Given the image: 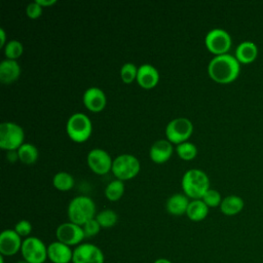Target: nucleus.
I'll use <instances>...</instances> for the list:
<instances>
[{"label": "nucleus", "mask_w": 263, "mask_h": 263, "mask_svg": "<svg viewBox=\"0 0 263 263\" xmlns=\"http://www.w3.org/2000/svg\"><path fill=\"white\" fill-rule=\"evenodd\" d=\"M240 66L235 57L224 53L215 55L209 63L208 72L210 77L222 84L230 83L235 80L239 74Z\"/></svg>", "instance_id": "1"}, {"label": "nucleus", "mask_w": 263, "mask_h": 263, "mask_svg": "<svg viewBox=\"0 0 263 263\" xmlns=\"http://www.w3.org/2000/svg\"><path fill=\"white\" fill-rule=\"evenodd\" d=\"M181 185L185 195L192 199H201L210 189V180L203 171L190 168L183 175Z\"/></svg>", "instance_id": "2"}, {"label": "nucleus", "mask_w": 263, "mask_h": 263, "mask_svg": "<svg viewBox=\"0 0 263 263\" xmlns=\"http://www.w3.org/2000/svg\"><path fill=\"white\" fill-rule=\"evenodd\" d=\"M68 217L70 222L79 226L96 218V204L93 200L85 195L74 197L68 205Z\"/></svg>", "instance_id": "3"}, {"label": "nucleus", "mask_w": 263, "mask_h": 263, "mask_svg": "<svg viewBox=\"0 0 263 263\" xmlns=\"http://www.w3.org/2000/svg\"><path fill=\"white\" fill-rule=\"evenodd\" d=\"M66 130L72 141L76 143H82L86 141L91 135V120L84 113H74L69 117L66 123Z\"/></svg>", "instance_id": "4"}, {"label": "nucleus", "mask_w": 263, "mask_h": 263, "mask_svg": "<svg viewBox=\"0 0 263 263\" xmlns=\"http://www.w3.org/2000/svg\"><path fill=\"white\" fill-rule=\"evenodd\" d=\"M24 129L17 123L6 121L0 124V147L3 150H17L24 144Z\"/></svg>", "instance_id": "5"}, {"label": "nucleus", "mask_w": 263, "mask_h": 263, "mask_svg": "<svg viewBox=\"0 0 263 263\" xmlns=\"http://www.w3.org/2000/svg\"><path fill=\"white\" fill-rule=\"evenodd\" d=\"M141 168L139 159L132 154H120L112 163V173L116 179L125 181L136 177Z\"/></svg>", "instance_id": "6"}, {"label": "nucleus", "mask_w": 263, "mask_h": 263, "mask_svg": "<svg viewBox=\"0 0 263 263\" xmlns=\"http://www.w3.org/2000/svg\"><path fill=\"white\" fill-rule=\"evenodd\" d=\"M193 124L186 117H178L171 120L165 127L166 140L172 144H181L186 142L192 135Z\"/></svg>", "instance_id": "7"}, {"label": "nucleus", "mask_w": 263, "mask_h": 263, "mask_svg": "<svg viewBox=\"0 0 263 263\" xmlns=\"http://www.w3.org/2000/svg\"><path fill=\"white\" fill-rule=\"evenodd\" d=\"M21 254L29 263H44L48 259L47 247L36 236H29L23 240Z\"/></svg>", "instance_id": "8"}, {"label": "nucleus", "mask_w": 263, "mask_h": 263, "mask_svg": "<svg viewBox=\"0 0 263 263\" xmlns=\"http://www.w3.org/2000/svg\"><path fill=\"white\" fill-rule=\"evenodd\" d=\"M206 48L214 54H224L231 47V37L229 33L223 29L215 28L209 31L204 38Z\"/></svg>", "instance_id": "9"}, {"label": "nucleus", "mask_w": 263, "mask_h": 263, "mask_svg": "<svg viewBox=\"0 0 263 263\" xmlns=\"http://www.w3.org/2000/svg\"><path fill=\"white\" fill-rule=\"evenodd\" d=\"M55 236L59 241L69 247L80 245L82 239L85 237L82 226L72 222H65L60 224L55 230Z\"/></svg>", "instance_id": "10"}, {"label": "nucleus", "mask_w": 263, "mask_h": 263, "mask_svg": "<svg viewBox=\"0 0 263 263\" xmlns=\"http://www.w3.org/2000/svg\"><path fill=\"white\" fill-rule=\"evenodd\" d=\"M86 161L89 168L98 175H105L112 170L113 160L110 154L101 148L91 149L87 153Z\"/></svg>", "instance_id": "11"}, {"label": "nucleus", "mask_w": 263, "mask_h": 263, "mask_svg": "<svg viewBox=\"0 0 263 263\" xmlns=\"http://www.w3.org/2000/svg\"><path fill=\"white\" fill-rule=\"evenodd\" d=\"M72 263H104V254L92 243H80L73 251Z\"/></svg>", "instance_id": "12"}, {"label": "nucleus", "mask_w": 263, "mask_h": 263, "mask_svg": "<svg viewBox=\"0 0 263 263\" xmlns=\"http://www.w3.org/2000/svg\"><path fill=\"white\" fill-rule=\"evenodd\" d=\"M23 240L14 229H5L0 234V253L2 256H13L22 249Z\"/></svg>", "instance_id": "13"}, {"label": "nucleus", "mask_w": 263, "mask_h": 263, "mask_svg": "<svg viewBox=\"0 0 263 263\" xmlns=\"http://www.w3.org/2000/svg\"><path fill=\"white\" fill-rule=\"evenodd\" d=\"M82 101L84 106L92 112H100L102 111L107 103L105 92L96 86L88 87L82 97Z\"/></svg>", "instance_id": "14"}, {"label": "nucleus", "mask_w": 263, "mask_h": 263, "mask_svg": "<svg viewBox=\"0 0 263 263\" xmlns=\"http://www.w3.org/2000/svg\"><path fill=\"white\" fill-rule=\"evenodd\" d=\"M47 258L52 263H69L72 262L73 251L69 246L57 240L47 247Z\"/></svg>", "instance_id": "15"}, {"label": "nucleus", "mask_w": 263, "mask_h": 263, "mask_svg": "<svg viewBox=\"0 0 263 263\" xmlns=\"http://www.w3.org/2000/svg\"><path fill=\"white\" fill-rule=\"evenodd\" d=\"M137 82L143 88H152L159 81V73L157 69L150 64H143L138 68Z\"/></svg>", "instance_id": "16"}, {"label": "nucleus", "mask_w": 263, "mask_h": 263, "mask_svg": "<svg viewBox=\"0 0 263 263\" xmlns=\"http://www.w3.org/2000/svg\"><path fill=\"white\" fill-rule=\"evenodd\" d=\"M173 154V145L168 140L160 139L154 142L150 148L149 155L155 163H163L167 161Z\"/></svg>", "instance_id": "17"}, {"label": "nucleus", "mask_w": 263, "mask_h": 263, "mask_svg": "<svg viewBox=\"0 0 263 263\" xmlns=\"http://www.w3.org/2000/svg\"><path fill=\"white\" fill-rule=\"evenodd\" d=\"M21 75V67L14 60L5 59L0 63V80L4 84L14 82Z\"/></svg>", "instance_id": "18"}, {"label": "nucleus", "mask_w": 263, "mask_h": 263, "mask_svg": "<svg viewBox=\"0 0 263 263\" xmlns=\"http://www.w3.org/2000/svg\"><path fill=\"white\" fill-rule=\"evenodd\" d=\"M189 202L190 201L187 195L181 194V193H175L167 198L165 208L171 215L181 216L186 214Z\"/></svg>", "instance_id": "19"}, {"label": "nucleus", "mask_w": 263, "mask_h": 263, "mask_svg": "<svg viewBox=\"0 0 263 263\" xmlns=\"http://www.w3.org/2000/svg\"><path fill=\"white\" fill-rule=\"evenodd\" d=\"M258 55V47L253 41H242L239 43L235 49V58L239 63L248 64L253 61Z\"/></svg>", "instance_id": "20"}, {"label": "nucleus", "mask_w": 263, "mask_h": 263, "mask_svg": "<svg viewBox=\"0 0 263 263\" xmlns=\"http://www.w3.org/2000/svg\"><path fill=\"white\" fill-rule=\"evenodd\" d=\"M209 213V206L203 202L202 199H192L187 208L186 215L192 221L203 220Z\"/></svg>", "instance_id": "21"}, {"label": "nucleus", "mask_w": 263, "mask_h": 263, "mask_svg": "<svg viewBox=\"0 0 263 263\" xmlns=\"http://www.w3.org/2000/svg\"><path fill=\"white\" fill-rule=\"evenodd\" d=\"M243 208V200L237 195H228L222 199L220 204L221 212L227 216H233L239 213Z\"/></svg>", "instance_id": "22"}, {"label": "nucleus", "mask_w": 263, "mask_h": 263, "mask_svg": "<svg viewBox=\"0 0 263 263\" xmlns=\"http://www.w3.org/2000/svg\"><path fill=\"white\" fill-rule=\"evenodd\" d=\"M18 159L25 164H33L38 158V150L31 143H24L17 149Z\"/></svg>", "instance_id": "23"}, {"label": "nucleus", "mask_w": 263, "mask_h": 263, "mask_svg": "<svg viewBox=\"0 0 263 263\" xmlns=\"http://www.w3.org/2000/svg\"><path fill=\"white\" fill-rule=\"evenodd\" d=\"M52 184L60 191H68L74 185V178L67 172H59L53 176Z\"/></svg>", "instance_id": "24"}, {"label": "nucleus", "mask_w": 263, "mask_h": 263, "mask_svg": "<svg viewBox=\"0 0 263 263\" xmlns=\"http://www.w3.org/2000/svg\"><path fill=\"white\" fill-rule=\"evenodd\" d=\"M123 193H124L123 181L118 179L111 181L105 188V196L111 201H116L120 199Z\"/></svg>", "instance_id": "25"}, {"label": "nucleus", "mask_w": 263, "mask_h": 263, "mask_svg": "<svg viewBox=\"0 0 263 263\" xmlns=\"http://www.w3.org/2000/svg\"><path fill=\"white\" fill-rule=\"evenodd\" d=\"M117 214L110 209L101 211L96 215V220L99 222L102 228H110L114 226L117 222Z\"/></svg>", "instance_id": "26"}, {"label": "nucleus", "mask_w": 263, "mask_h": 263, "mask_svg": "<svg viewBox=\"0 0 263 263\" xmlns=\"http://www.w3.org/2000/svg\"><path fill=\"white\" fill-rule=\"evenodd\" d=\"M176 151L180 158L184 160H191L197 154V147L193 143L186 141L178 144L176 147Z\"/></svg>", "instance_id": "27"}, {"label": "nucleus", "mask_w": 263, "mask_h": 263, "mask_svg": "<svg viewBox=\"0 0 263 263\" xmlns=\"http://www.w3.org/2000/svg\"><path fill=\"white\" fill-rule=\"evenodd\" d=\"M23 51L24 46L18 40H10L4 46V54L8 60L16 61V59L22 55Z\"/></svg>", "instance_id": "28"}, {"label": "nucleus", "mask_w": 263, "mask_h": 263, "mask_svg": "<svg viewBox=\"0 0 263 263\" xmlns=\"http://www.w3.org/2000/svg\"><path fill=\"white\" fill-rule=\"evenodd\" d=\"M138 68L133 63H125L120 68V78L124 83H132L137 79Z\"/></svg>", "instance_id": "29"}, {"label": "nucleus", "mask_w": 263, "mask_h": 263, "mask_svg": "<svg viewBox=\"0 0 263 263\" xmlns=\"http://www.w3.org/2000/svg\"><path fill=\"white\" fill-rule=\"evenodd\" d=\"M201 199L209 208H216L220 205L222 202V197L220 192L217 191L216 189H211V188L204 193Z\"/></svg>", "instance_id": "30"}, {"label": "nucleus", "mask_w": 263, "mask_h": 263, "mask_svg": "<svg viewBox=\"0 0 263 263\" xmlns=\"http://www.w3.org/2000/svg\"><path fill=\"white\" fill-rule=\"evenodd\" d=\"M101 228L102 227L100 226V224L96 220V218L87 221L85 224L82 225V229H83L85 237H91V236L97 235L100 232Z\"/></svg>", "instance_id": "31"}, {"label": "nucleus", "mask_w": 263, "mask_h": 263, "mask_svg": "<svg viewBox=\"0 0 263 263\" xmlns=\"http://www.w3.org/2000/svg\"><path fill=\"white\" fill-rule=\"evenodd\" d=\"M14 231L22 237H29L32 232V224L28 220H21L14 225Z\"/></svg>", "instance_id": "32"}, {"label": "nucleus", "mask_w": 263, "mask_h": 263, "mask_svg": "<svg viewBox=\"0 0 263 263\" xmlns=\"http://www.w3.org/2000/svg\"><path fill=\"white\" fill-rule=\"evenodd\" d=\"M26 12L30 18H33V20L38 18L42 13V6L39 5L36 1L31 2L28 4L26 8Z\"/></svg>", "instance_id": "33"}, {"label": "nucleus", "mask_w": 263, "mask_h": 263, "mask_svg": "<svg viewBox=\"0 0 263 263\" xmlns=\"http://www.w3.org/2000/svg\"><path fill=\"white\" fill-rule=\"evenodd\" d=\"M18 158L17 155V150H12V151H7V159L11 162L16 160Z\"/></svg>", "instance_id": "34"}, {"label": "nucleus", "mask_w": 263, "mask_h": 263, "mask_svg": "<svg viewBox=\"0 0 263 263\" xmlns=\"http://www.w3.org/2000/svg\"><path fill=\"white\" fill-rule=\"evenodd\" d=\"M6 34H5V31L1 28L0 29V46L1 47H4L6 45Z\"/></svg>", "instance_id": "35"}, {"label": "nucleus", "mask_w": 263, "mask_h": 263, "mask_svg": "<svg viewBox=\"0 0 263 263\" xmlns=\"http://www.w3.org/2000/svg\"><path fill=\"white\" fill-rule=\"evenodd\" d=\"M36 2L43 7V6H50V5L54 4L57 2V0H36Z\"/></svg>", "instance_id": "36"}, {"label": "nucleus", "mask_w": 263, "mask_h": 263, "mask_svg": "<svg viewBox=\"0 0 263 263\" xmlns=\"http://www.w3.org/2000/svg\"><path fill=\"white\" fill-rule=\"evenodd\" d=\"M153 263H173V262L165 258H159V259H156Z\"/></svg>", "instance_id": "37"}, {"label": "nucleus", "mask_w": 263, "mask_h": 263, "mask_svg": "<svg viewBox=\"0 0 263 263\" xmlns=\"http://www.w3.org/2000/svg\"><path fill=\"white\" fill-rule=\"evenodd\" d=\"M16 263H29V262L26 261V260H24V259H22V260H18Z\"/></svg>", "instance_id": "38"}, {"label": "nucleus", "mask_w": 263, "mask_h": 263, "mask_svg": "<svg viewBox=\"0 0 263 263\" xmlns=\"http://www.w3.org/2000/svg\"><path fill=\"white\" fill-rule=\"evenodd\" d=\"M0 263H4V262H3V256H2V255L0 256Z\"/></svg>", "instance_id": "39"}]
</instances>
